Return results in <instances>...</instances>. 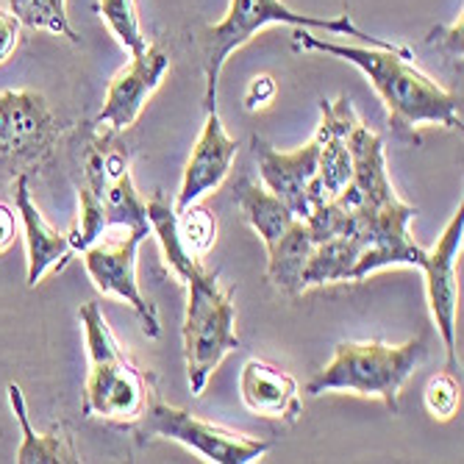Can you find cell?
<instances>
[{"mask_svg": "<svg viewBox=\"0 0 464 464\" xmlns=\"http://www.w3.org/2000/svg\"><path fill=\"white\" fill-rule=\"evenodd\" d=\"M426 336H417V340H409L403 345H387L378 340L340 343L334 348V359L312 378L304 392H353L362 398H378L395 414L403 384L426 362Z\"/></svg>", "mask_w": 464, "mask_h": 464, "instance_id": "obj_3", "label": "cell"}, {"mask_svg": "<svg viewBox=\"0 0 464 464\" xmlns=\"http://www.w3.org/2000/svg\"><path fill=\"white\" fill-rule=\"evenodd\" d=\"M148 220L156 234L164 262L187 286V314H184V359L192 395H203L208 378L220 367V362L239 348V336L234 331V301L231 292L220 286L218 273L203 267L200 259L189 256L179 242L176 208L164 192H156L148 200Z\"/></svg>", "mask_w": 464, "mask_h": 464, "instance_id": "obj_1", "label": "cell"}, {"mask_svg": "<svg viewBox=\"0 0 464 464\" xmlns=\"http://www.w3.org/2000/svg\"><path fill=\"white\" fill-rule=\"evenodd\" d=\"M9 12L28 28H45L78 42V34L67 20V0H12Z\"/></svg>", "mask_w": 464, "mask_h": 464, "instance_id": "obj_19", "label": "cell"}, {"mask_svg": "<svg viewBox=\"0 0 464 464\" xmlns=\"http://www.w3.org/2000/svg\"><path fill=\"white\" fill-rule=\"evenodd\" d=\"M20 42V20L12 12L0 9V64H4Z\"/></svg>", "mask_w": 464, "mask_h": 464, "instance_id": "obj_25", "label": "cell"}, {"mask_svg": "<svg viewBox=\"0 0 464 464\" xmlns=\"http://www.w3.org/2000/svg\"><path fill=\"white\" fill-rule=\"evenodd\" d=\"M14 208L23 220L25 256H28V286L34 289L45 273L64 267V262L72 253V245H70L67 234H62L59 228H53L45 218H42L36 203L31 200L28 173L14 176Z\"/></svg>", "mask_w": 464, "mask_h": 464, "instance_id": "obj_14", "label": "cell"}, {"mask_svg": "<svg viewBox=\"0 0 464 464\" xmlns=\"http://www.w3.org/2000/svg\"><path fill=\"white\" fill-rule=\"evenodd\" d=\"M314 250V239L309 234L306 220H295L286 237L267 250V281L289 295L304 292V270Z\"/></svg>", "mask_w": 464, "mask_h": 464, "instance_id": "obj_17", "label": "cell"}, {"mask_svg": "<svg viewBox=\"0 0 464 464\" xmlns=\"http://www.w3.org/2000/svg\"><path fill=\"white\" fill-rule=\"evenodd\" d=\"M461 25L464 23L459 17L450 28H434L429 34V45H437L445 53V59L453 67H459V72H461Z\"/></svg>", "mask_w": 464, "mask_h": 464, "instance_id": "obj_23", "label": "cell"}, {"mask_svg": "<svg viewBox=\"0 0 464 464\" xmlns=\"http://www.w3.org/2000/svg\"><path fill=\"white\" fill-rule=\"evenodd\" d=\"M237 140L226 134V125L218 111H206V122L200 129V137L189 153V161L184 167V179H181V192L173 203L176 215H181L184 208L206 198L208 192H215L226 176L231 173V164L237 159Z\"/></svg>", "mask_w": 464, "mask_h": 464, "instance_id": "obj_12", "label": "cell"}, {"mask_svg": "<svg viewBox=\"0 0 464 464\" xmlns=\"http://www.w3.org/2000/svg\"><path fill=\"white\" fill-rule=\"evenodd\" d=\"M78 320L87 334L90 351V372L87 384H83L81 411L87 417L111 420V423H137L150 403L145 372L117 343L95 301L81 306Z\"/></svg>", "mask_w": 464, "mask_h": 464, "instance_id": "obj_4", "label": "cell"}, {"mask_svg": "<svg viewBox=\"0 0 464 464\" xmlns=\"http://www.w3.org/2000/svg\"><path fill=\"white\" fill-rule=\"evenodd\" d=\"M295 42L304 51H320L336 59L356 64L378 98L384 101L390 114V129L398 140L409 145H420L417 129L426 122L445 125V129H461V95L445 90L423 70H417L409 51H384V48H356L336 45L328 39H317L309 31L295 34Z\"/></svg>", "mask_w": 464, "mask_h": 464, "instance_id": "obj_2", "label": "cell"}, {"mask_svg": "<svg viewBox=\"0 0 464 464\" xmlns=\"http://www.w3.org/2000/svg\"><path fill=\"white\" fill-rule=\"evenodd\" d=\"M176 231H179L181 247L195 259H203L218 242V220L212 218L208 208L198 203H192L181 215H176Z\"/></svg>", "mask_w": 464, "mask_h": 464, "instance_id": "obj_20", "label": "cell"}, {"mask_svg": "<svg viewBox=\"0 0 464 464\" xmlns=\"http://www.w3.org/2000/svg\"><path fill=\"white\" fill-rule=\"evenodd\" d=\"M356 109L348 95L336 101H320V129L314 134L320 153H317V179L314 187L323 200L336 198L353 176V159L348 148V134L356 125Z\"/></svg>", "mask_w": 464, "mask_h": 464, "instance_id": "obj_13", "label": "cell"}, {"mask_svg": "<svg viewBox=\"0 0 464 464\" xmlns=\"http://www.w3.org/2000/svg\"><path fill=\"white\" fill-rule=\"evenodd\" d=\"M317 153H320L317 140H312L306 148H298L292 153H281L273 145H267L265 140L253 137V156H256L259 176H262L265 187L298 220H306L312 215V208L317 203H323V198L314 187Z\"/></svg>", "mask_w": 464, "mask_h": 464, "instance_id": "obj_10", "label": "cell"}, {"mask_svg": "<svg viewBox=\"0 0 464 464\" xmlns=\"http://www.w3.org/2000/svg\"><path fill=\"white\" fill-rule=\"evenodd\" d=\"M461 406V390L450 372L434 375L426 387V409L434 420H453Z\"/></svg>", "mask_w": 464, "mask_h": 464, "instance_id": "obj_22", "label": "cell"}, {"mask_svg": "<svg viewBox=\"0 0 464 464\" xmlns=\"http://www.w3.org/2000/svg\"><path fill=\"white\" fill-rule=\"evenodd\" d=\"M17 239V215L14 208L0 203V253H6Z\"/></svg>", "mask_w": 464, "mask_h": 464, "instance_id": "obj_26", "label": "cell"}, {"mask_svg": "<svg viewBox=\"0 0 464 464\" xmlns=\"http://www.w3.org/2000/svg\"><path fill=\"white\" fill-rule=\"evenodd\" d=\"M6 395H9V403H12V411L17 417V423L23 429V445L17 450V459L20 464H56V461H75L72 450L64 445L62 437L56 434H36L31 429V420H28V406H25V395L20 390V384H9L6 387Z\"/></svg>", "mask_w": 464, "mask_h": 464, "instance_id": "obj_18", "label": "cell"}, {"mask_svg": "<svg viewBox=\"0 0 464 464\" xmlns=\"http://www.w3.org/2000/svg\"><path fill=\"white\" fill-rule=\"evenodd\" d=\"M150 234H153L150 228H140V226H111L95 242L83 247L81 256L95 289L129 304L137 312L145 336L156 340L161 331L159 312L142 295L137 281V250Z\"/></svg>", "mask_w": 464, "mask_h": 464, "instance_id": "obj_6", "label": "cell"}, {"mask_svg": "<svg viewBox=\"0 0 464 464\" xmlns=\"http://www.w3.org/2000/svg\"><path fill=\"white\" fill-rule=\"evenodd\" d=\"M56 142V120L34 90L0 92V170L25 173L51 153Z\"/></svg>", "mask_w": 464, "mask_h": 464, "instance_id": "obj_8", "label": "cell"}, {"mask_svg": "<svg viewBox=\"0 0 464 464\" xmlns=\"http://www.w3.org/2000/svg\"><path fill=\"white\" fill-rule=\"evenodd\" d=\"M167 70H170V56L159 45H148L142 53L131 56V62L109 81L98 122L109 125L111 131L131 129L137 117L142 114L148 98L159 90Z\"/></svg>", "mask_w": 464, "mask_h": 464, "instance_id": "obj_11", "label": "cell"}, {"mask_svg": "<svg viewBox=\"0 0 464 464\" xmlns=\"http://www.w3.org/2000/svg\"><path fill=\"white\" fill-rule=\"evenodd\" d=\"M464 242V208L453 212L450 223L440 234L437 245L426 250L423 262V276H426V295H429V309L437 323V331L445 343V356H448V372L459 367L456 359V312H459V276H456V262Z\"/></svg>", "mask_w": 464, "mask_h": 464, "instance_id": "obj_9", "label": "cell"}, {"mask_svg": "<svg viewBox=\"0 0 464 464\" xmlns=\"http://www.w3.org/2000/svg\"><path fill=\"white\" fill-rule=\"evenodd\" d=\"M137 426H140V437L173 440L212 464H250L270 450V442L265 440L234 434L228 429L208 423V420L189 414L187 409L170 406L156 398H150L148 409L137 420Z\"/></svg>", "mask_w": 464, "mask_h": 464, "instance_id": "obj_7", "label": "cell"}, {"mask_svg": "<svg viewBox=\"0 0 464 464\" xmlns=\"http://www.w3.org/2000/svg\"><path fill=\"white\" fill-rule=\"evenodd\" d=\"M239 398L253 414L284 420V423H295L304 411L298 382L281 367L262 359L245 362L239 372Z\"/></svg>", "mask_w": 464, "mask_h": 464, "instance_id": "obj_15", "label": "cell"}, {"mask_svg": "<svg viewBox=\"0 0 464 464\" xmlns=\"http://www.w3.org/2000/svg\"><path fill=\"white\" fill-rule=\"evenodd\" d=\"M234 203L239 206L242 218L250 223V228L256 231L265 242V247H276L286 231L295 226V218L289 208L262 184H256L253 179L242 176L234 187Z\"/></svg>", "mask_w": 464, "mask_h": 464, "instance_id": "obj_16", "label": "cell"}, {"mask_svg": "<svg viewBox=\"0 0 464 464\" xmlns=\"http://www.w3.org/2000/svg\"><path fill=\"white\" fill-rule=\"evenodd\" d=\"M98 12L106 20V25L111 28V34L120 39V45L131 56H137L148 48V39L142 34L134 0H101Z\"/></svg>", "mask_w": 464, "mask_h": 464, "instance_id": "obj_21", "label": "cell"}, {"mask_svg": "<svg viewBox=\"0 0 464 464\" xmlns=\"http://www.w3.org/2000/svg\"><path fill=\"white\" fill-rule=\"evenodd\" d=\"M276 92H278V87H276V78H273V75H267V72L256 75V78H253V81L247 83L245 109H247V111L267 109V106L276 101Z\"/></svg>", "mask_w": 464, "mask_h": 464, "instance_id": "obj_24", "label": "cell"}, {"mask_svg": "<svg viewBox=\"0 0 464 464\" xmlns=\"http://www.w3.org/2000/svg\"><path fill=\"white\" fill-rule=\"evenodd\" d=\"M273 23H286V25H298V28H320L331 34H343L353 36L362 42H370V48H384V51H406L392 42H384L378 36H367L362 28L351 23L348 14L343 17H312V14H298L289 6H284L281 0H231V6L226 17L215 25H208L200 36V48H203V72H206V95L203 106L206 111H218V81L223 72V64L234 51H239L245 42H250L265 25Z\"/></svg>", "mask_w": 464, "mask_h": 464, "instance_id": "obj_5", "label": "cell"}]
</instances>
